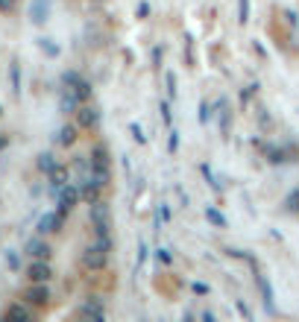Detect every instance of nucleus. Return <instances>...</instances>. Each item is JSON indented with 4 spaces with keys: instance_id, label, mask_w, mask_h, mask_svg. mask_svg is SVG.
I'll return each instance as SVG.
<instances>
[{
    "instance_id": "25",
    "label": "nucleus",
    "mask_w": 299,
    "mask_h": 322,
    "mask_svg": "<svg viewBox=\"0 0 299 322\" xmlns=\"http://www.w3.org/2000/svg\"><path fill=\"white\" fill-rule=\"evenodd\" d=\"M9 73H12V91H15V94H21V67H18V62H12Z\"/></svg>"
},
{
    "instance_id": "8",
    "label": "nucleus",
    "mask_w": 299,
    "mask_h": 322,
    "mask_svg": "<svg viewBox=\"0 0 299 322\" xmlns=\"http://www.w3.org/2000/svg\"><path fill=\"white\" fill-rule=\"evenodd\" d=\"M255 287H258V296H261V305H264L267 314H273V284H270V278H267L264 272H255Z\"/></svg>"
},
{
    "instance_id": "26",
    "label": "nucleus",
    "mask_w": 299,
    "mask_h": 322,
    "mask_svg": "<svg viewBox=\"0 0 299 322\" xmlns=\"http://www.w3.org/2000/svg\"><path fill=\"white\" fill-rule=\"evenodd\" d=\"M165 85H167V97L173 100L176 91H179V88H176V73H173V70H167V73H165Z\"/></svg>"
},
{
    "instance_id": "5",
    "label": "nucleus",
    "mask_w": 299,
    "mask_h": 322,
    "mask_svg": "<svg viewBox=\"0 0 299 322\" xmlns=\"http://www.w3.org/2000/svg\"><path fill=\"white\" fill-rule=\"evenodd\" d=\"M56 196H59V214H62V217H67V214L73 211V205L79 202V196H82V191H79L76 185H70V182H67L65 188H62V191L56 193Z\"/></svg>"
},
{
    "instance_id": "3",
    "label": "nucleus",
    "mask_w": 299,
    "mask_h": 322,
    "mask_svg": "<svg viewBox=\"0 0 299 322\" xmlns=\"http://www.w3.org/2000/svg\"><path fill=\"white\" fill-rule=\"evenodd\" d=\"M91 173H94V179H97L103 188H106L109 179H112V156H109V150H106L103 144H97V147L91 150Z\"/></svg>"
},
{
    "instance_id": "13",
    "label": "nucleus",
    "mask_w": 299,
    "mask_h": 322,
    "mask_svg": "<svg viewBox=\"0 0 299 322\" xmlns=\"http://www.w3.org/2000/svg\"><path fill=\"white\" fill-rule=\"evenodd\" d=\"M47 179H50V191L59 193L62 188L67 185V167H62V164H56L50 173H47Z\"/></svg>"
},
{
    "instance_id": "11",
    "label": "nucleus",
    "mask_w": 299,
    "mask_h": 322,
    "mask_svg": "<svg viewBox=\"0 0 299 322\" xmlns=\"http://www.w3.org/2000/svg\"><path fill=\"white\" fill-rule=\"evenodd\" d=\"M47 15H50V0H33V6H30V21H33L35 27H41V24L47 21Z\"/></svg>"
},
{
    "instance_id": "29",
    "label": "nucleus",
    "mask_w": 299,
    "mask_h": 322,
    "mask_svg": "<svg viewBox=\"0 0 299 322\" xmlns=\"http://www.w3.org/2000/svg\"><path fill=\"white\" fill-rule=\"evenodd\" d=\"M176 150H179V132H176V129H170V138H167V153L173 156Z\"/></svg>"
},
{
    "instance_id": "27",
    "label": "nucleus",
    "mask_w": 299,
    "mask_h": 322,
    "mask_svg": "<svg viewBox=\"0 0 299 322\" xmlns=\"http://www.w3.org/2000/svg\"><path fill=\"white\" fill-rule=\"evenodd\" d=\"M159 111H162V120H165V126L173 129V114H170V106H167V103H159Z\"/></svg>"
},
{
    "instance_id": "35",
    "label": "nucleus",
    "mask_w": 299,
    "mask_h": 322,
    "mask_svg": "<svg viewBox=\"0 0 299 322\" xmlns=\"http://www.w3.org/2000/svg\"><path fill=\"white\" fill-rule=\"evenodd\" d=\"M156 258H159V264H170V261H173V255H170V249H165V246H162V249L156 252Z\"/></svg>"
},
{
    "instance_id": "21",
    "label": "nucleus",
    "mask_w": 299,
    "mask_h": 322,
    "mask_svg": "<svg viewBox=\"0 0 299 322\" xmlns=\"http://www.w3.org/2000/svg\"><path fill=\"white\" fill-rule=\"evenodd\" d=\"M56 164H59V161L53 159V153H41V156H38V170H41V173H50Z\"/></svg>"
},
{
    "instance_id": "34",
    "label": "nucleus",
    "mask_w": 299,
    "mask_h": 322,
    "mask_svg": "<svg viewBox=\"0 0 299 322\" xmlns=\"http://www.w3.org/2000/svg\"><path fill=\"white\" fill-rule=\"evenodd\" d=\"M144 261H147V243H144V240H138V261H135V264H138V267H144Z\"/></svg>"
},
{
    "instance_id": "40",
    "label": "nucleus",
    "mask_w": 299,
    "mask_h": 322,
    "mask_svg": "<svg viewBox=\"0 0 299 322\" xmlns=\"http://www.w3.org/2000/svg\"><path fill=\"white\" fill-rule=\"evenodd\" d=\"M0 111H3V108H0Z\"/></svg>"
},
{
    "instance_id": "31",
    "label": "nucleus",
    "mask_w": 299,
    "mask_h": 322,
    "mask_svg": "<svg viewBox=\"0 0 299 322\" xmlns=\"http://www.w3.org/2000/svg\"><path fill=\"white\" fill-rule=\"evenodd\" d=\"M147 15H150V3H147V0H141V3L135 6V18H141V21H144Z\"/></svg>"
},
{
    "instance_id": "14",
    "label": "nucleus",
    "mask_w": 299,
    "mask_h": 322,
    "mask_svg": "<svg viewBox=\"0 0 299 322\" xmlns=\"http://www.w3.org/2000/svg\"><path fill=\"white\" fill-rule=\"evenodd\" d=\"M27 255L41 258V261H50V246H47L41 237H33V240H27Z\"/></svg>"
},
{
    "instance_id": "2",
    "label": "nucleus",
    "mask_w": 299,
    "mask_h": 322,
    "mask_svg": "<svg viewBox=\"0 0 299 322\" xmlns=\"http://www.w3.org/2000/svg\"><path fill=\"white\" fill-rule=\"evenodd\" d=\"M88 220H91V228H94L97 237L112 234V211H109V205H106L103 199H97V202L88 205Z\"/></svg>"
},
{
    "instance_id": "1",
    "label": "nucleus",
    "mask_w": 299,
    "mask_h": 322,
    "mask_svg": "<svg viewBox=\"0 0 299 322\" xmlns=\"http://www.w3.org/2000/svg\"><path fill=\"white\" fill-rule=\"evenodd\" d=\"M109 252H112V234L97 237L91 246H85V252H82V267L91 269V272L106 269V264H109Z\"/></svg>"
},
{
    "instance_id": "20",
    "label": "nucleus",
    "mask_w": 299,
    "mask_h": 322,
    "mask_svg": "<svg viewBox=\"0 0 299 322\" xmlns=\"http://www.w3.org/2000/svg\"><path fill=\"white\" fill-rule=\"evenodd\" d=\"M199 173L205 176V182L211 185V191H214V193H223V188H220V182H217V176L211 173V167H208V164H202V167H199Z\"/></svg>"
},
{
    "instance_id": "37",
    "label": "nucleus",
    "mask_w": 299,
    "mask_h": 322,
    "mask_svg": "<svg viewBox=\"0 0 299 322\" xmlns=\"http://www.w3.org/2000/svg\"><path fill=\"white\" fill-rule=\"evenodd\" d=\"M194 293H197V296H205V293H208V287H205V284H194Z\"/></svg>"
},
{
    "instance_id": "30",
    "label": "nucleus",
    "mask_w": 299,
    "mask_h": 322,
    "mask_svg": "<svg viewBox=\"0 0 299 322\" xmlns=\"http://www.w3.org/2000/svg\"><path fill=\"white\" fill-rule=\"evenodd\" d=\"M285 24H288L291 30L297 32V27H299V18H297V12H294V9H285Z\"/></svg>"
},
{
    "instance_id": "6",
    "label": "nucleus",
    "mask_w": 299,
    "mask_h": 322,
    "mask_svg": "<svg viewBox=\"0 0 299 322\" xmlns=\"http://www.w3.org/2000/svg\"><path fill=\"white\" fill-rule=\"evenodd\" d=\"M24 302L27 305H35V308H44L50 302V290H47V281H33L27 293H24Z\"/></svg>"
},
{
    "instance_id": "19",
    "label": "nucleus",
    "mask_w": 299,
    "mask_h": 322,
    "mask_svg": "<svg viewBox=\"0 0 299 322\" xmlns=\"http://www.w3.org/2000/svg\"><path fill=\"white\" fill-rule=\"evenodd\" d=\"M264 156H267V161H270V164H285V156H288V153H285V150H282V147H264Z\"/></svg>"
},
{
    "instance_id": "18",
    "label": "nucleus",
    "mask_w": 299,
    "mask_h": 322,
    "mask_svg": "<svg viewBox=\"0 0 299 322\" xmlns=\"http://www.w3.org/2000/svg\"><path fill=\"white\" fill-rule=\"evenodd\" d=\"M205 220L214 225V228H226V217H223L214 205H208V208H205Z\"/></svg>"
},
{
    "instance_id": "16",
    "label": "nucleus",
    "mask_w": 299,
    "mask_h": 322,
    "mask_svg": "<svg viewBox=\"0 0 299 322\" xmlns=\"http://www.w3.org/2000/svg\"><path fill=\"white\" fill-rule=\"evenodd\" d=\"M3 317H6V320H21V322H30V320H33V311H30V308H24V305H9Z\"/></svg>"
},
{
    "instance_id": "32",
    "label": "nucleus",
    "mask_w": 299,
    "mask_h": 322,
    "mask_svg": "<svg viewBox=\"0 0 299 322\" xmlns=\"http://www.w3.org/2000/svg\"><path fill=\"white\" fill-rule=\"evenodd\" d=\"M208 117H211V106L202 100V103H199V123H208Z\"/></svg>"
},
{
    "instance_id": "15",
    "label": "nucleus",
    "mask_w": 299,
    "mask_h": 322,
    "mask_svg": "<svg viewBox=\"0 0 299 322\" xmlns=\"http://www.w3.org/2000/svg\"><path fill=\"white\" fill-rule=\"evenodd\" d=\"M79 317H91V320H106V311L97 299H88L82 308H79Z\"/></svg>"
},
{
    "instance_id": "7",
    "label": "nucleus",
    "mask_w": 299,
    "mask_h": 322,
    "mask_svg": "<svg viewBox=\"0 0 299 322\" xmlns=\"http://www.w3.org/2000/svg\"><path fill=\"white\" fill-rule=\"evenodd\" d=\"M100 123V111L94 106H88V103H82L79 108H76V126L79 129H94Z\"/></svg>"
},
{
    "instance_id": "39",
    "label": "nucleus",
    "mask_w": 299,
    "mask_h": 322,
    "mask_svg": "<svg viewBox=\"0 0 299 322\" xmlns=\"http://www.w3.org/2000/svg\"><path fill=\"white\" fill-rule=\"evenodd\" d=\"M3 147H6V138H0V150H3Z\"/></svg>"
},
{
    "instance_id": "36",
    "label": "nucleus",
    "mask_w": 299,
    "mask_h": 322,
    "mask_svg": "<svg viewBox=\"0 0 299 322\" xmlns=\"http://www.w3.org/2000/svg\"><path fill=\"white\" fill-rule=\"evenodd\" d=\"M6 264H9L12 269H18V267H21V261H18V255H15V252H9V255H6Z\"/></svg>"
},
{
    "instance_id": "17",
    "label": "nucleus",
    "mask_w": 299,
    "mask_h": 322,
    "mask_svg": "<svg viewBox=\"0 0 299 322\" xmlns=\"http://www.w3.org/2000/svg\"><path fill=\"white\" fill-rule=\"evenodd\" d=\"M56 141H59L62 147H73V144H76V126H73V123H65V126L59 129Z\"/></svg>"
},
{
    "instance_id": "24",
    "label": "nucleus",
    "mask_w": 299,
    "mask_h": 322,
    "mask_svg": "<svg viewBox=\"0 0 299 322\" xmlns=\"http://www.w3.org/2000/svg\"><path fill=\"white\" fill-rule=\"evenodd\" d=\"M249 21V0H238V24L243 27Z\"/></svg>"
},
{
    "instance_id": "33",
    "label": "nucleus",
    "mask_w": 299,
    "mask_h": 322,
    "mask_svg": "<svg viewBox=\"0 0 299 322\" xmlns=\"http://www.w3.org/2000/svg\"><path fill=\"white\" fill-rule=\"evenodd\" d=\"M129 132H132V138L138 141V144H147V135L141 132V126H138V123H132V126H129Z\"/></svg>"
},
{
    "instance_id": "23",
    "label": "nucleus",
    "mask_w": 299,
    "mask_h": 322,
    "mask_svg": "<svg viewBox=\"0 0 299 322\" xmlns=\"http://www.w3.org/2000/svg\"><path fill=\"white\" fill-rule=\"evenodd\" d=\"M229 120H232V111H229L226 103H223V111H220V135H223V138H229Z\"/></svg>"
},
{
    "instance_id": "10",
    "label": "nucleus",
    "mask_w": 299,
    "mask_h": 322,
    "mask_svg": "<svg viewBox=\"0 0 299 322\" xmlns=\"http://www.w3.org/2000/svg\"><path fill=\"white\" fill-rule=\"evenodd\" d=\"M65 223V217L59 214V211H50V214H44L41 220H38V234H56L59 228Z\"/></svg>"
},
{
    "instance_id": "12",
    "label": "nucleus",
    "mask_w": 299,
    "mask_h": 322,
    "mask_svg": "<svg viewBox=\"0 0 299 322\" xmlns=\"http://www.w3.org/2000/svg\"><path fill=\"white\" fill-rule=\"evenodd\" d=\"M82 106V100L73 94L70 88H62V97H59V108L65 111V114H76V108Z\"/></svg>"
},
{
    "instance_id": "4",
    "label": "nucleus",
    "mask_w": 299,
    "mask_h": 322,
    "mask_svg": "<svg viewBox=\"0 0 299 322\" xmlns=\"http://www.w3.org/2000/svg\"><path fill=\"white\" fill-rule=\"evenodd\" d=\"M62 85H65V88H70V91L79 97L82 103H88V100H91V82H88L82 73H76V70H65V73H62Z\"/></svg>"
},
{
    "instance_id": "28",
    "label": "nucleus",
    "mask_w": 299,
    "mask_h": 322,
    "mask_svg": "<svg viewBox=\"0 0 299 322\" xmlns=\"http://www.w3.org/2000/svg\"><path fill=\"white\" fill-rule=\"evenodd\" d=\"M38 44H41V50H44V53H47V56H59V47H56V44H53V41H50V38H41V41H38Z\"/></svg>"
},
{
    "instance_id": "9",
    "label": "nucleus",
    "mask_w": 299,
    "mask_h": 322,
    "mask_svg": "<svg viewBox=\"0 0 299 322\" xmlns=\"http://www.w3.org/2000/svg\"><path fill=\"white\" fill-rule=\"evenodd\" d=\"M27 275H30V281H50V275H53V269H50V261L33 258V264L27 267Z\"/></svg>"
},
{
    "instance_id": "38",
    "label": "nucleus",
    "mask_w": 299,
    "mask_h": 322,
    "mask_svg": "<svg viewBox=\"0 0 299 322\" xmlns=\"http://www.w3.org/2000/svg\"><path fill=\"white\" fill-rule=\"evenodd\" d=\"M9 3H12V0H0V9H9Z\"/></svg>"
},
{
    "instance_id": "22",
    "label": "nucleus",
    "mask_w": 299,
    "mask_h": 322,
    "mask_svg": "<svg viewBox=\"0 0 299 322\" xmlns=\"http://www.w3.org/2000/svg\"><path fill=\"white\" fill-rule=\"evenodd\" d=\"M285 208H288L291 214H299V188H294V191L285 196Z\"/></svg>"
}]
</instances>
